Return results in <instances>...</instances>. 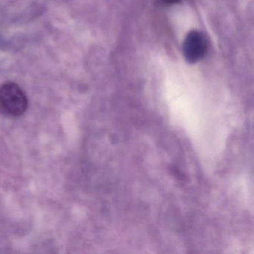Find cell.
<instances>
[{
    "label": "cell",
    "mask_w": 254,
    "mask_h": 254,
    "mask_svg": "<svg viewBox=\"0 0 254 254\" xmlns=\"http://www.w3.org/2000/svg\"><path fill=\"white\" fill-rule=\"evenodd\" d=\"M29 101L25 92L16 83L0 85V113L5 117H21L27 111Z\"/></svg>",
    "instance_id": "6da1fadb"
},
{
    "label": "cell",
    "mask_w": 254,
    "mask_h": 254,
    "mask_svg": "<svg viewBox=\"0 0 254 254\" xmlns=\"http://www.w3.org/2000/svg\"><path fill=\"white\" fill-rule=\"evenodd\" d=\"M206 50V39L201 33L194 31L187 35L184 44V53L189 62L194 63L200 60Z\"/></svg>",
    "instance_id": "7a4b0ae2"
},
{
    "label": "cell",
    "mask_w": 254,
    "mask_h": 254,
    "mask_svg": "<svg viewBox=\"0 0 254 254\" xmlns=\"http://www.w3.org/2000/svg\"><path fill=\"white\" fill-rule=\"evenodd\" d=\"M164 1L165 2H167V3L173 4L180 2L181 0H164Z\"/></svg>",
    "instance_id": "3957f363"
}]
</instances>
